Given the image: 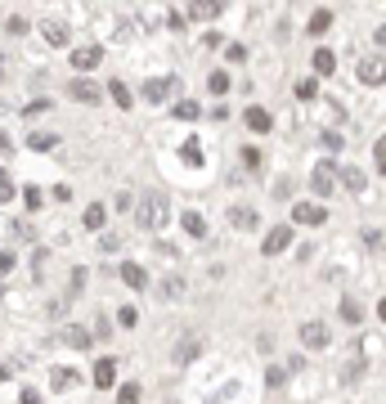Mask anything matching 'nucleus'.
<instances>
[{
	"label": "nucleus",
	"instance_id": "obj_1",
	"mask_svg": "<svg viewBox=\"0 0 386 404\" xmlns=\"http://www.w3.org/2000/svg\"><path fill=\"white\" fill-rule=\"evenodd\" d=\"M130 216H135L139 229H166V220H171V202H166V193H139L135 207H130Z\"/></svg>",
	"mask_w": 386,
	"mask_h": 404
},
{
	"label": "nucleus",
	"instance_id": "obj_2",
	"mask_svg": "<svg viewBox=\"0 0 386 404\" xmlns=\"http://www.w3.org/2000/svg\"><path fill=\"white\" fill-rule=\"evenodd\" d=\"M355 77H359V85H386V54H364Z\"/></svg>",
	"mask_w": 386,
	"mask_h": 404
},
{
	"label": "nucleus",
	"instance_id": "obj_3",
	"mask_svg": "<svg viewBox=\"0 0 386 404\" xmlns=\"http://www.w3.org/2000/svg\"><path fill=\"white\" fill-rule=\"evenodd\" d=\"M328 324H323V319H306V324H301V346H306V350H328Z\"/></svg>",
	"mask_w": 386,
	"mask_h": 404
},
{
	"label": "nucleus",
	"instance_id": "obj_4",
	"mask_svg": "<svg viewBox=\"0 0 386 404\" xmlns=\"http://www.w3.org/2000/svg\"><path fill=\"white\" fill-rule=\"evenodd\" d=\"M292 225H301V229H319V225H328V212H323L319 202H297V207H292Z\"/></svg>",
	"mask_w": 386,
	"mask_h": 404
},
{
	"label": "nucleus",
	"instance_id": "obj_5",
	"mask_svg": "<svg viewBox=\"0 0 386 404\" xmlns=\"http://www.w3.org/2000/svg\"><path fill=\"white\" fill-rule=\"evenodd\" d=\"M292 234H297L292 225H274L270 234L261 238V256H279V252H287V247H292Z\"/></svg>",
	"mask_w": 386,
	"mask_h": 404
},
{
	"label": "nucleus",
	"instance_id": "obj_6",
	"mask_svg": "<svg viewBox=\"0 0 386 404\" xmlns=\"http://www.w3.org/2000/svg\"><path fill=\"white\" fill-rule=\"evenodd\" d=\"M332 185H337V162H332V157H323V162L315 166V176H310V189H315L319 198H328Z\"/></svg>",
	"mask_w": 386,
	"mask_h": 404
},
{
	"label": "nucleus",
	"instance_id": "obj_7",
	"mask_svg": "<svg viewBox=\"0 0 386 404\" xmlns=\"http://www.w3.org/2000/svg\"><path fill=\"white\" fill-rule=\"evenodd\" d=\"M68 94H72V99H77V104H99V99H104V90H99V85H94V81L86 77V72L68 81Z\"/></svg>",
	"mask_w": 386,
	"mask_h": 404
},
{
	"label": "nucleus",
	"instance_id": "obj_8",
	"mask_svg": "<svg viewBox=\"0 0 386 404\" xmlns=\"http://www.w3.org/2000/svg\"><path fill=\"white\" fill-rule=\"evenodd\" d=\"M68 59H72V68H77V72H94L104 63V50H99V45H77Z\"/></svg>",
	"mask_w": 386,
	"mask_h": 404
},
{
	"label": "nucleus",
	"instance_id": "obj_9",
	"mask_svg": "<svg viewBox=\"0 0 386 404\" xmlns=\"http://www.w3.org/2000/svg\"><path fill=\"white\" fill-rule=\"evenodd\" d=\"M185 14H189L193 23H211V18H220V14H225V0H189Z\"/></svg>",
	"mask_w": 386,
	"mask_h": 404
},
{
	"label": "nucleus",
	"instance_id": "obj_10",
	"mask_svg": "<svg viewBox=\"0 0 386 404\" xmlns=\"http://www.w3.org/2000/svg\"><path fill=\"white\" fill-rule=\"evenodd\" d=\"M243 126L251 130V135H270L274 130V117H270V108H261V104H251L247 113H243Z\"/></svg>",
	"mask_w": 386,
	"mask_h": 404
},
{
	"label": "nucleus",
	"instance_id": "obj_11",
	"mask_svg": "<svg viewBox=\"0 0 386 404\" xmlns=\"http://www.w3.org/2000/svg\"><path fill=\"white\" fill-rule=\"evenodd\" d=\"M171 90H175V77H153V81H144V99H149V104H162Z\"/></svg>",
	"mask_w": 386,
	"mask_h": 404
},
{
	"label": "nucleus",
	"instance_id": "obj_12",
	"mask_svg": "<svg viewBox=\"0 0 386 404\" xmlns=\"http://www.w3.org/2000/svg\"><path fill=\"white\" fill-rule=\"evenodd\" d=\"M229 225H234L238 234H247V229H256L261 220H256V212H251V207H229Z\"/></svg>",
	"mask_w": 386,
	"mask_h": 404
},
{
	"label": "nucleus",
	"instance_id": "obj_13",
	"mask_svg": "<svg viewBox=\"0 0 386 404\" xmlns=\"http://www.w3.org/2000/svg\"><path fill=\"white\" fill-rule=\"evenodd\" d=\"M122 283H126L130 292H144V288H149V274H144V265L126 261V265H122Z\"/></svg>",
	"mask_w": 386,
	"mask_h": 404
},
{
	"label": "nucleus",
	"instance_id": "obj_14",
	"mask_svg": "<svg viewBox=\"0 0 386 404\" xmlns=\"http://www.w3.org/2000/svg\"><path fill=\"white\" fill-rule=\"evenodd\" d=\"M337 180H342V185L351 189V193H364V185H368V180H364V171H359V166H337Z\"/></svg>",
	"mask_w": 386,
	"mask_h": 404
},
{
	"label": "nucleus",
	"instance_id": "obj_15",
	"mask_svg": "<svg viewBox=\"0 0 386 404\" xmlns=\"http://www.w3.org/2000/svg\"><path fill=\"white\" fill-rule=\"evenodd\" d=\"M113 382H117V360H99V364H94V386L108 391Z\"/></svg>",
	"mask_w": 386,
	"mask_h": 404
},
{
	"label": "nucleus",
	"instance_id": "obj_16",
	"mask_svg": "<svg viewBox=\"0 0 386 404\" xmlns=\"http://www.w3.org/2000/svg\"><path fill=\"white\" fill-rule=\"evenodd\" d=\"M108 99H113L117 108H126V113H130V104H135V94H130V85H126V81H108Z\"/></svg>",
	"mask_w": 386,
	"mask_h": 404
},
{
	"label": "nucleus",
	"instance_id": "obj_17",
	"mask_svg": "<svg viewBox=\"0 0 386 404\" xmlns=\"http://www.w3.org/2000/svg\"><path fill=\"white\" fill-rule=\"evenodd\" d=\"M41 32H45V41H50V45H68V23L45 18V23H41Z\"/></svg>",
	"mask_w": 386,
	"mask_h": 404
},
{
	"label": "nucleus",
	"instance_id": "obj_18",
	"mask_svg": "<svg viewBox=\"0 0 386 404\" xmlns=\"http://www.w3.org/2000/svg\"><path fill=\"white\" fill-rule=\"evenodd\" d=\"M328 27H332V9H315L310 23H306V36H323Z\"/></svg>",
	"mask_w": 386,
	"mask_h": 404
},
{
	"label": "nucleus",
	"instance_id": "obj_19",
	"mask_svg": "<svg viewBox=\"0 0 386 404\" xmlns=\"http://www.w3.org/2000/svg\"><path fill=\"white\" fill-rule=\"evenodd\" d=\"M104 220H108V207L104 202H90L86 212H81V225H86V229H104Z\"/></svg>",
	"mask_w": 386,
	"mask_h": 404
},
{
	"label": "nucleus",
	"instance_id": "obj_20",
	"mask_svg": "<svg viewBox=\"0 0 386 404\" xmlns=\"http://www.w3.org/2000/svg\"><path fill=\"white\" fill-rule=\"evenodd\" d=\"M180 225H185L189 238H207V220H202L198 212H185V216H180Z\"/></svg>",
	"mask_w": 386,
	"mask_h": 404
},
{
	"label": "nucleus",
	"instance_id": "obj_21",
	"mask_svg": "<svg viewBox=\"0 0 386 404\" xmlns=\"http://www.w3.org/2000/svg\"><path fill=\"white\" fill-rule=\"evenodd\" d=\"M63 341H68L72 350H90V333H86V328H77V324L63 328Z\"/></svg>",
	"mask_w": 386,
	"mask_h": 404
},
{
	"label": "nucleus",
	"instance_id": "obj_22",
	"mask_svg": "<svg viewBox=\"0 0 386 404\" xmlns=\"http://www.w3.org/2000/svg\"><path fill=\"white\" fill-rule=\"evenodd\" d=\"M27 144L36 153H50V149H58V135L54 130H36V135H27Z\"/></svg>",
	"mask_w": 386,
	"mask_h": 404
},
{
	"label": "nucleus",
	"instance_id": "obj_23",
	"mask_svg": "<svg viewBox=\"0 0 386 404\" xmlns=\"http://www.w3.org/2000/svg\"><path fill=\"white\" fill-rule=\"evenodd\" d=\"M77 382H81L77 369H54V373H50V386H54V391H68V386H77Z\"/></svg>",
	"mask_w": 386,
	"mask_h": 404
},
{
	"label": "nucleus",
	"instance_id": "obj_24",
	"mask_svg": "<svg viewBox=\"0 0 386 404\" xmlns=\"http://www.w3.org/2000/svg\"><path fill=\"white\" fill-rule=\"evenodd\" d=\"M337 72V54L332 50H315V77H332Z\"/></svg>",
	"mask_w": 386,
	"mask_h": 404
},
{
	"label": "nucleus",
	"instance_id": "obj_25",
	"mask_svg": "<svg viewBox=\"0 0 386 404\" xmlns=\"http://www.w3.org/2000/svg\"><path fill=\"white\" fill-rule=\"evenodd\" d=\"M171 117H175V121H198V117H202V108L193 104V99H180V104L171 108Z\"/></svg>",
	"mask_w": 386,
	"mask_h": 404
},
{
	"label": "nucleus",
	"instance_id": "obj_26",
	"mask_svg": "<svg viewBox=\"0 0 386 404\" xmlns=\"http://www.w3.org/2000/svg\"><path fill=\"white\" fill-rule=\"evenodd\" d=\"M180 157H185L189 166H202V144H198V140H193V135H189V140L180 144Z\"/></svg>",
	"mask_w": 386,
	"mask_h": 404
},
{
	"label": "nucleus",
	"instance_id": "obj_27",
	"mask_svg": "<svg viewBox=\"0 0 386 404\" xmlns=\"http://www.w3.org/2000/svg\"><path fill=\"white\" fill-rule=\"evenodd\" d=\"M198 350H202V341H198V337H185V341L175 346V364H189V360H193Z\"/></svg>",
	"mask_w": 386,
	"mask_h": 404
},
{
	"label": "nucleus",
	"instance_id": "obj_28",
	"mask_svg": "<svg viewBox=\"0 0 386 404\" xmlns=\"http://www.w3.org/2000/svg\"><path fill=\"white\" fill-rule=\"evenodd\" d=\"M207 90L216 94V99H220V94H229V72H225V68H216L211 77H207Z\"/></svg>",
	"mask_w": 386,
	"mask_h": 404
},
{
	"label": "nucleus",
	"instance_id": "obj_29",
	"mask_svg": "<svg viewBox=\"0 0 386 404\" xmlns=\"http://www.w3.org/2000/svg\"><path fill=\"white\" fill-rule=\"evenodd\" d=\"M238 157H243V166H247V171H265V153L256 149V144H247V149L238 153Z\"/></svg>",
	"mask_w": 386,
	"mask_h": 404
},
{
	"label": "nucleus",
	"instance_id": "obj_30",
	"mask_svg": "<svg viewBox=\"0 0 386 404\" xmlns=\"http://www.w3.org/2000/svg\"><path fill=\"white\" fill-rule=\"evenodd\" d=\"M319 94V77H301L297 81V99H315Z\"/></svg>",
	"mask_w": 386,
	"mask_h": 404
},
{
	"label": "nucleus",
	"instance_id": "obj_31",
	"mask_svg": "<svg viewBox=\"0 0 386 404\" xmlns=\"http://www.w3.org/2000/svg\"><path fill=\"white\" fill-rule=\"evenodd\" d=\"M373 166H378V176H386V135L373 140Z\"/></svg>",
	"mask_w": 386,
	"mask_h": 404
},
{
	"label": "nucleus",
	"instance_id": "obj_32",
	"mask_svg": "<svg viewBox=\"0 0 386 404\" xmlns=\"http://www.w3.org/2000/svg\"><path fill=\"white\" fill-rule=\"evenodd\" d=\"M337 314H342L346 324H359V319H364V310H359L355 301H342V305H337Z\"/></svg>",
	"mask_w": 386,
	"mask_h": 404
},
{
	"label": "nucleus",
	"instance_id": "obj_33",
	"mask_svg": "<svg viewBox=\"0 0 386 404\" xmlns=\"http://www.w3.org/2000/svg\"><path fill=\"white\" fill-rule=\"evenodd\" d=\"M180 292H185V278H180V274H171V278H162V297H180Z\"/></svg>",
	"mask_w": 386,
	"mask_h": 404
},
{
	"label": "nucleus",
	"instance_id": "obj_34",
	"mask_svg": "<svg viewBox=\"0 0 386 404\" xmlns=\"http://www.w3.org/2000/svg\"><path fill=\"white\" fill-rule=\"evenodd\" d=\"M14 193H18V189H14V176H9V171L0 166V202H9Z\"/></svg>",
	"mask_w": 386,
	"mask_h": 404
},
{
	"label": "nucleus",
	"instance_id": "obj_35",
	"mask_svg": "<svg viewBox=\"0 0 386 404\" xmlns=\"http://www.w3.org/2000/svg\"><path fill=\"white\" fill-rule=\"evenodd\" d=\"M225 59H229V63H247V45H243V41L225 45Z\"/></svg>",
	"mask_w": 386,
	"mask_h": 404
},
{
	"label": "nucleus",
	"instance_id": "obj_36",
	"mask_svg": "<svg viewBox=\"0 0 386 404\" xmlns=\"http://www.w3.org/2000/svg\"><path fill=\"white\" fill-rule=\"evenodd\" d=\"M23 202H27V212H36V207L45 202V193L36 189V185H27V189H23Z\"/></svg>",
	"mask_w": 386,
	"mask_h": 404
},
{
	"label": "nucleus",
	"instance_id": "obj_37",
	"mask_svg": "<svg viewBox=\"0 0 386 404\" xmlns=\"http://www.w3.org/2000/svg\"><path fill=\"white\" fill-rule=\"evenodd\" d=\"M117 404H139V386H135V382H126L122 391H117Z\"/></svg>",
	"mask_w": 386,
	"mask_h": 404
},
{
	"label": "nucleus",
	"instance_id": "obj_38",
	"mask_svg": "<svg viewBox=\"0 0 386 404\" xmlns=\"http://www.w3.org/2000/svg\"><path fill=\"white\" fill-rule=\"evenodd\" d=\"M283 382H287V369H265V386H270V391L283 386Z\"/></svg>",
	"mask_w": 386,
	"mask_h": 404
},
{
	"label": "nucleus",
	"instance_id": "obj_39",
	"mask_svg": "<svg viewBox=\"0 0 386 404\" xmlns=\"http://www.w3.org/2000/svg\"><path fill=\"white\" fill-rule=\"evenodd\" d=\"M45 261H50V252H45V247L32 256V274H36V278H45Z\"/></svg>",
	"mask_w": 386,
	"mask_h": 404
},
{
	"label": "nucleus",
	"instance_id": "obj_40",
	"mask_svg": "<svg viewBox=\"0 0 386 404\" xmlns=\"http://www.w3.org/2000/svg\"><path fill=\"white\" fill-rule=\"evenodd\" d=\"M117 319H122L126 328H135V324H139V310H135V305H122V310H117Z\"/></svg>",
	"mask_w": 386,
	"mask_h": 404
},
{
	"label": "nucleus",
	"instance_id": "obj_41",
	"mask_svg": "<svg viewBox=\"0 0 386 404\" xmlns=\"http://www.w3.org/2000/svg\"><path fill=\"white\" fill-rule=\"evenodd\" d=\"M14 265H18V256H14V252H0V278L14 274Z\"/></svg>",
	"mask_w": 386,
	"mask_h": 404
},
{
	"label": "nucleus",
	"instance_id": "obj_42",
	"mask_svg": "<svg viewBox=\"0 0 386 404\" xmlns=\"http://www.w3.org/2000/svg\"><path fill=\"white\" fill-rule=\"evenodd\" d=\"M5 27H9V36H27V18H9Z\"/></svg>",
	"mask_w": 386,
	"mask_h": 404
},
{
	"label": "nucleus",
	"instance_id": "obj_43",
	"mask_svg": "<svg viewBox=\"0 0 386 404\" xmlns=\"http://www.w3.org/2000/svg\"><path fill=\"white\" fill-rule=\"evenodd\" d=\"M18 404H41V391H36V386H23V396H18Z\"/></svg>",
	"mask_w": 386,
	"mask_h": 404
},
{
	"label": "nucleus",
	"instance_id": "obj_44",
	"mask_svg": "<svg viewBox=\"0 0 386 404\" xmlns=\"http://www.w3.org/2000/svg\"><path fill=\"white\" fill-rule=\"evenodd\" d=\"M373 41H378L382 50H386V27H378V32H373Z\"/></svg>",
	"mask_w": 386,
	"mask_h": 404
},
{
	"label": "nucleus",
	"instance_id": "obj_45",
	"mask_svg": "<svg viewBox=\"0 0 386 404\" xmlns=\"http://www.w3.org/2000/svg\"><path fill=\"white\" fill-rule=\"evenodd\" d=\"M378 319H382V324H386V297H382V301H378Z\"/></svg>",
	"mask_w": 386,
	"mask_h": 404
},
{
	"label": "nucleus",
	"instance_id": "obj_46",
	"mask_svg": "<svg viewBox=\"0 0 386 404\" xmlns=\"http://www.w3.org/2000/svg\"><path fill=\"white\" fill-rule=\"evenodd\" d=\"M0 77H5V59H0Z\"/></svg>",
	"mask_w": 386,
	"mask_h": 404
}]
</instances>
